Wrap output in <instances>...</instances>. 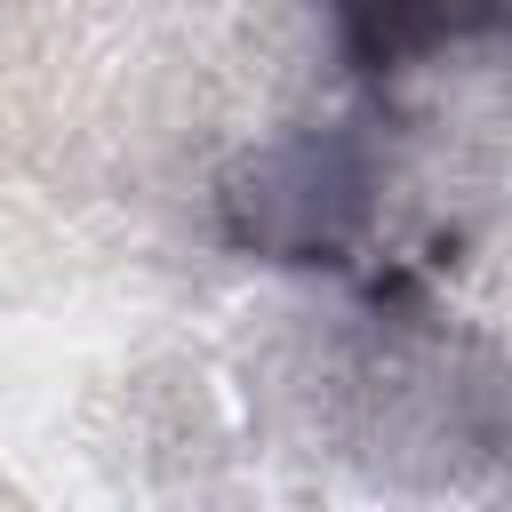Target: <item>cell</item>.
<instances>
[{"label": "cell", "instance_id": "6da1fadb", "mask_svg": "<svg viewBox=\"0 0 512 512\" xmlns=\"http://www.w3.org/2000/svg\"><path fill=\"white\" fill-rule=\"evenodd\" d=\"M488 8L496 0H336V24L352 40V56L368 72H384V64H408V56L488 24Z\"/></svg>", "mask_w": 512, "mask_h": 512}]
</instances>
